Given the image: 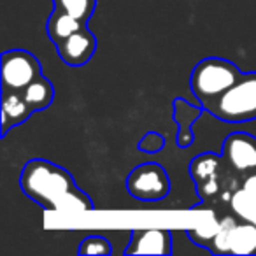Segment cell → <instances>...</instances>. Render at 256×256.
Wrapping results in <instances>:
<instances>
[{"label":"cell","instance_id":"cell-1","mask_svg":"<svg viewBox=\"0 0 256 256\" xmlns=\"http://www.w3.org/2000/svg\"><path fill=\"white\" fill-rule=\"evenodd\" d=\"M20 184L26 196L50 210L65 193L76 188L72 176L48 160H30L25 164Z\"/></svg>","mask_w":256,"mask_h":256},{"label":"cell","instance_id":"cell-2","mask_svg":"<svg viewBox=\"0 0 256 256\" xmlns=\"http://www.w3.org/2000/svg\"><path fill=\"white\" fill-rule=\"evenodd\" d=\"M204 107L228 123L256 120V72L242 74L235 84Z\"/></svg>","mask_w":256,"mask_h":256},{"label":"cell","instance_id":"cell-3","mask_svg":"<svg viewBox=\"0 0 256 256\" xmlns=\"http://www.w3.org/2000/svg\"><path fill=\"white\" fill-rule=\"evenodd\" d=\"M242 78V72L238 70L237 65L224 58H204L202 62L195 65L192 72V92L200 102L206 104L212 102L214 98L224 93L232 84Z\"/></svg>","mask_w":256,"mask_h":256},{"label":"cell","instance_id":"cell-4","mask_svg":"<svg viewBox=\"0 0 256 256\" xmlns=\"http://www.w3.org/2000/svg\"><path fill=\"white\" fill-rule=\"evenodd\" d=\"M128 193L142 202H158L170 192V179L162 165L144 164L136 167L126 179Z\"/></svg>","mask_w":256,"mask_h":256},{"label":"cell","instance_id":"cell-5","mask_svg":"<svg viewBox=\"0 0 256 256\" xmlns=\"http://www.w3.org/2000/svg\"><path fill=\"white\" fill-rule=\"evenodd\" d=\"M40 76V64L32 53L11 50L2 54V88L23 92Z\"/></svg>","mask_w":256,"mask_h":256},{"label":"cell","instance_id":"cell-6","mask_svg":"<svg viewBox=\"0 0 256 256\" xmlns=\"http://www.w3.org/2000/svg\"><path fill=\"white\" fill-rule=\"evenodd\" d=\"M212 244L214 252L256 254V224L251 221L235 223L234 218H224Z\"/></svg>","mask_w":256,"mask_h":256},{"label":"cell","instance_id":"cell-7","mask_svg":"<svg viewBox=\"0 0 256 256\" xmlns=\"http://www.w3.org/2000/svg\"><path fill=\"white\" fill-rule=\"evenodd\" d=\"M96 50V39L88 28H81L56 44L60 58L70 67H81L92 60Z\"/></svg>","mask_w":256,"mask_h":256},{"label":"cell","instance_id":"cell-8","mask_svg":"<svg viewBox=\"0 0 256 256\" xmlns=\"http://www.w3.org/2000/svg\"><path fill=\"white\" fill-rule=\"evenodd\" d=\"M223 158L235 170L256 168V139L248 134H232L223 144Z\"/></svg>","mask_w":256,"mask_h":256},{"label":"cell","instance_id":"cell-9","mask_svg":"<svg viewBox=\"0 0 256 256\" xmlns=\"http://www.w3.org/2000/svg\"><path fill=\"white\" fill-rule=\"evenodd\" d=\"M172 234L168 230H136L124 254H170Z\"/></svg>","mask_w":256,"mask_h":256},{"label":"cell","instance_id":"cell-10","mask_svg":"<svg viewBox=\"0 0 256 256\" xmlns=\"http://www.w3.org/2000/svg\"><path fill=\"white\" fill-rule=\"evenodd\" d=\"M34 110L23 98V93H18L14 90L2 88V134H8L9 126L23 123L28 120Z\"/></svg>","mask_w":256,"mask_h":256},{"label":"cell","instance_id":"cell-11","mask_svg":"<svg viewBox=\"0 0 256 256\" xmlns=\"http://www.w3.org/2000/svg\"><path fill=\"white\" fill-rule=\"evenodd\" d=\"M81 28H86L84 22L74 18V16H70L68 12L62 11L58 8H54V11L51 12L50 20H48V36L54 44L65 40Z\"/></svg>","mask_w":256,"mask_h":256},{"label":"cell","instance_id":"cell-12","mask_svg":"<svg viewBox=\"0 0 256 256\" xmlns=\"http://www.w3.org/2000/svg\"><path fill=\"white\" fill-rule=\"evenodd\" d=\"M23 98L26 100V104L30 106L32 110H40L46 109V107L51 106L54 96V88L51 84L50 79H46L42 74L32 81L25 90H23Z\"/></svg>","mask_w":256,"mask_h":256},{"label":"cell","instance_id":"cell-13","mask_svg":"<svg viewBox=\"0 0 256 256\" xmlns=\"http://www.w3.org/2000/svg\"><path fill=\"white\" fill-rule=\"evenodd\" d=\"M218 167H220V158L212 153H204L192 162L190 172H192V178L195 179V182L204 184V182L216 179Z\"/></svg>","mask_w":256,"mask_h":256},{"label":"cell","instance_id":"cell-14","mask_svg":"<svg viewBox=\"0 0 256 256\" xmlns=\"http://www.w3.org/2000/svg\"><path fill=\"white\" fill-rule=\"evenodd\" d=\"M92 209L93 204L90 200V196L86 193H82L78 186L68 193H65L53 207V210H56V212H84V210Z\"/></svg>","mask_w":256,"mask_h":256},{"label":"cell","instance_id":"cell-15","mask_svg":"<svg viewBox=\"0 0 256 256\" xmlns=\"http://www.w3.org/2000/svg\"><path fill=\"white\" fill-rule=\"evenodd\" d=\"M232 209L238 218H242L244 221H251L256 224V196L251 195L249 192H246L244 188L240 192H235L232 195Z\"/></svg>","mask_w":256,"mask_h":256},{"label":"cell","instance_id":"cell-16","mask_svg":"<svg viewBox=\"0 0 256 256\" xmlns=\"http://www.w3.org/2000/svg\"><path fill=\"white\" fill-rule=\"evenodd\" d=\"M220 228H221V221L216 220L214 212H206V216L200 220L196 228L188 230V234L195 240V244H204V240H214Z\"/></svg>","mask_w":256,"mask_h":256},{"label":"cell","instance_id":"cell-17","mask_svg":"<svg viewBox=\"0 0 256 256\" xmlns=\"http://www.w3.org/2000/svg\"><path fill=\"white\" fill-rule=\"evenodd\" d=\"M53 2L54 8L68 12L70 16H74V18L81 20L84 23L92 18L96 4V0H53Z\"/></svg>","mask_w":256,"mask_h":256},{"label":"cell","instance_id":"cell-18","mask_svg":"<svg viewBox=\"0 0 256 256\" xmlns=\"http://www.w3.org/2000/svg\"><path fill=\"white\" fill-rule=\"evenodd\" d=\"M110 252H112V248L109 240L100 235H90L82 238L79 246V254H110Z\"/></svg>","mask_w":256,"mask_h":256},{"label":"cell","instance_id":"cell-19","mask_svg":"<svg viewBox=\"0 0 256 256\" xmlns=\"http://www.w3.org/2000/svg\"><path fill=\"white\" fill-rule=\"evenodd\" d=\"M198 192H200V195H202V196H207V195H212V193H216L218 192L216 179H214V181H207V182H204V184H200Z\"/></svg>","mask_w":256,"mask_h":256},{"label":"cell","instance_id":"cell-20","mask_svg":"<svg viewBox=\"0 0 256 256\" xmlns=\"http://www.w3.org/2000/svg\"><path fill=\"white\" fill-rule=\"evenodd\" d=\"M244 190L251 193V195L256 196V174L249 176V178L246 179V181H244Z\"/></svg>","mask_w":256,"mask_h":256}]
</instances>
